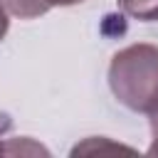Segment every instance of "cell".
Returning <instances> with one entry per match:
<instances>
[{
	"label": "cell",
	"instance_id": "obj_3",
	"mask_svg": "<svg viewBox=\"0 0 158 158\" xmlns=\"http://www.w3.org/2000/svg\"><path fill=\"white\" fill-rule=\"evenodd\" d=\"M118 7L143 22H156L158 20V0H116Z\"/></svg>",
	"mask_w": 158,
	"mask_h": 158
},
{
	"label": "cell",
	"instance_id": "obj_1",
	"mask_svg": "<svg viewBox=\"0 0 158 158\" xmlns=\"http://www.w3.org/2000/svg\"><path fill=\"white\" fill-rule=\"evenodd\" d=\"M111 94L136 114L158 111V47L136 42L118 49L109 64Z\"/></svg>",
	"mask_w": 158,
	"mask_h": 158
},
{
	"label": "cell",
	"instance_id": "obj_5",
	"mask_svg": "<svg viewBox=\"0 0 158 158\" xmlns=\"http://www.w3.org/2000/svg\"><path fill=\"white\" fill-rule=\"evenodd\" d=\"M47 5H49V10L52 7H69V5H79V2H84V0H44Z\"/></svg>",
	"mask_w": 158,
	"mask_h": 158
},
{
	"label": "cell",
	"instance_id": "obj_6",
	"mask_svg": "<svg viewBox=\"0 0 158 158\" xmlns=\"http://www.w3.org/2000/svg\"><path fill=\"white\" fill-rule=\"evenodd\" d=\"M148 156H158V133H153V143L148 148Z\"/></svg>",
	"mask_w": 158,
	"mask_h": 158
},
{
	"label": "cell",
	"instance_id": "obj_2",
	"mask_svg": "<svg viewBox=\"0 0 158 158\" xmlns=\"http://www.w3.org/2000/svg\"><path fill=\"white\" fill-rule=\"evenodd\" d=\"M5 10L20 20H35L44 12H49V5L44 0H0Z\"/></svg>",
	"mask_w": 158,
	"mask_h": 158
},
{
	"label": "cell",
	"instance_id": "obj_8",
	"mask_svg": "<svg viewBox=\"0 0 158 158\" xmlns=\"http://www.w3.org/2000/svg\"><path fill=\"white\" fill-rule=\"evenodd\" d=\"M2 128H7V121H0V131H2ZM0 153H7V148H5L2 143H0Z\"/></svg>",
	"mask_w": 158,
	"mask_h": 158
},
{
	"label": "cell",
	"instance_id": "obj_7",
	"mask_svg": "<svg viewBox=\"0 0 158 158\" xmlns=\"http://www.w3.org/2000/svg\"><path fill=\"white\" fill-rule=\"evenodd\" d=\"M151 128H153V133H158V111L151 114Z\"/></svg>",
	"mask_w": 158,
	"mask_h": 158
},
{
	"label": "cell",
	"instance_id": "obj_4",
	"mask_svg": "<svg viewBox=\"0 0 158 158\" xmlns=\"http://www.w3.org/2000/svg\"><path fill=\"white\" fill-rule=\"evenodd\" d=\"M7 30H10V20H7V10H5V5L0 2V42L5 40V35H7Z\"/></svg>",
	"mask_w": 158,
	"mask_h": 158
}]
</instances>
